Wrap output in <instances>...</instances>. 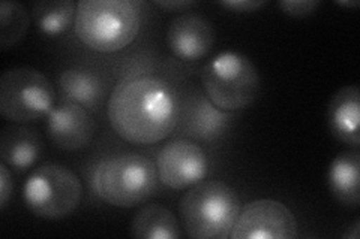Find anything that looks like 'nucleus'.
<instances>
[{"mask_svg":"<svg viewBox=\"0 0 360 239\" xmlns=\"http://www.w3.org/2000/svg\"><path fill=\"white\" fill-rule=\"evenodd\" d=\"M107 116L112 130L123 141L152 145L176 130L180 99L167 79L153 74L135 75L112 88Z\"/></svg>","mask_w":360,"mask_h":239,"instance_id":"obj_1","label":"nucleus"},{"mask_svg":"<svg viewBox=\"0 0 360 239\" xmlns=\"http://www.w3.org/2000/svg\"><path fill=\"white\" fill-rule=\"evenodd\" d=\"M141 11L131 0H80L75 35L89 50L111 54L127 48L139 36Z\"/></svg>","mask_w":360,"mask_h":239,"instance_id":"obj_2","label":"nucleus"},{"mask_svg":"<svg viewBox=\"0 0 360 239\" xmlns=\"http://www.w3.org/2000/svg\"><path fill=\"white\" fill-rule=\"evenodd\" d=\"M240 198L224 181H201L180 200L179 211L189 238L227 239L239 217Z\"/></svg>","mask_w":360,"mask_h":239,"instance_id":"obj_3","label":"nucleus"},{"mask_svg":"<svg viewBox=\"0 0 360 239\" xmlns=\"http://www.w3.org/2000/svg\"><path fill=\"white\" fill-rule=\"evenodd\" d=\"M156 163L139 153L117 154L99 162L92 177L96 196L116 208H132L148 200L158 184Z\"/></svg>","mask_w":360,"mask_h":239,"instance_id":"obj_4","label":"nucleus"},{"mask_svg":"<svg viewBox=\"0 0 360 239\" xmlns=\"http://www.w3.org/2000/svg\"><path fill=\"white\" fill-rule=\"evenodd\" d=\"M201 81L213 105L238 112L252 105L260 93V75L246 55L224 51L202 67Z\"/></svg>","mask_w":360,"mask_h":239,"instance_id":"obj_5","label":"nucleus"},{"mask_svg":"<svg viewBox=\"0 0 360 239\" xmlns=\"http://www.w3.org/2000/svg\"><path fill=\"white\" fill-rule=\"evenodd\" d=\"M83 198L80 178L70 168L49 163L37 168L22 187L27 210L44 220H63L78 208Z\"/></svg>","mask_w":360,"mask_h":239,"instance_id":"obj_6","label":"nucleus"},{"mask_svg":"<svg viewBox=\"0 0 360 239\" xmlns=\"http://www.w3.org/2000/svg\"><path fill=\"white\" fill-rule=\"evenodd\" d=\"M54 102L50 79L33 67H11L0 78V114L11 123L25 124L49 116Z\"/></svg>","mask_w":360,"mask_h":239,"instance_id":"obj_7","label":"nucleus"},{"mask_svg":"<svg viewBox=\"0 0 360 239\" xmlns=\"http://www.w3.org/2000/svg\"><path fill=\"white\" fill-rule=\"evenodd\" d=\"M297 220L285 203L255 199L242 207L230 233L231 239H295Z\"/></svg>","mask_w":360,"mask_h":239,"instance_id":"obj_8","label":"nucleus"},{"mask_svg":"<svg viewBox=\"0 0 360 239\" xmlns=\"http://www.w3.org/2000/svg\"><path fill=\"white\" fill-rule=\"evenodd\" d=\"M160 183L172 190H185L205 181L209 161L201 145L186 138L168 141L156 157Z\"/></svg>","mask_w":360,"mask_h":239,"instance_id":"obj_9","label":"nucleus"},{"mask_svg":"<svg viewBox=\"0 0 360 239\" xmlns=\"http://www.w3.org/2000/svg\"><path fill=\"white\" fill-rule=\"evenodd\" d=\"M233 112L222 111L209 100L206 95L191 93L180 100L177 128L180 138L195 142H213L229 130Z\"/></svg>","mask_w":360,"mask_h":239,"instance_id":"obj_10","label":"nucleus"},{"mask_svg":"<svg viewBox=\"0 0 360 239\" xmlns=\"http://www.w3.org/2000/svg\"><path fill=\"white\" fill-rule=\"evenodd\" d=\"M95 120L89 109L63 102L47 116V133L51 142L63 151H80L92 142Z\"/></svg>","mask_w":360,"mask_h":239,"instance_id":"obj_11","label":"nucleus"},{"mask_svg":"<svg viewBox=\"0 0 360 239\" xmlns=\"http://www.w3.org/2000/svg\"><path fill=\"white\" fill-rule=\"evenodd\" d=\"M165 42L179 60L197 62L205 59L213 48L215 32L207 18L197 14H182L172 20Z\"/></svg>","mask_w":360,"mask_h":239,"instance_id":"obj_12","label":"nucleus"},{"mask_svg":"<svg viewBox=\"0 0 360 239\" xmlns=\"http://www.w3.org/2000/svg\"><path fill=\"white\" fill-rule=\"evenodd\" d=\"M328 118L335 138L357 150L360 146V92L356 86L342 87L333 95Z\"/></svg>","mask_w":360,"mask_h":239,"instance_id":"obj_13","label":"nucleus"},{"mask_svg":"<svg viewBox=\"0 0 360 239\" xmlns=\"http://www.w3.org/2000/svg\"><path fill=\"white\" fill-rule=\"evenodd\" d=\"M44 153L41 135L32 128L17 124L4 129L0 136V157L2 162L17 172H26Z\"/></svg>","mask_w":360,"mask_h":239,"instance_id":"obj_14","label":"nucleus"},{"mask_svg":"<svg viewBox=\"0 0 360 239\" xmlns=\"http://www.w3.org/2000/svg\"><path fill=\"white\" fill-rule=\"evenodd\" d=\"M333 198L344 207L359 208L360 205V154L357 150L336 156L328 174Z\"/></svg>","mask_w":360,"mask_h":239,"instance_id":"obj_15","label":"nucleus"},{"mask_svg":"<svg viewBox=\"0 0 360 239\" xmlns=\"http://www.w3.org/2000/svg\"><path fill=\"white\" fill-rule=\"evenodd\" d=\"M58 87L65 102L96 111L105 96L104 83L96 74L86 69H66L58 78Z\"/></svg>","mask_w":360,"mask_h":239,"instance_id":"obj_16","label":"nucleus"},{"mask_svg":"<svg viewBox=\"0 0 360 239\" xmlns=\"http://www.w3.org/2000/svg\"><path fill=\"white\" fill-rule=\"evenodd\" d=\"M131 233L139 239H177L182 235L173 211L160 203L146 205L135 214Z\"/></svg>","mask_w":360,"mask_h":239,"instance_id":"obj_17","label":"nucleus"},{"mask_svg":"<svg viewBox=\"0 0 360 239\" xmlns=\"http://www.w3.org/2000/svg\"><path fill=\"white\" fill-rule=\"evenodd\" d=\"M77 4L71 0H45L32 8V20L42 35L54 38L63 35L75 25Z\"/></svg>","mask_w":360,"mask_h":239,"instance_id":"obj_18","label":"nucleus"},{"mask_svg":"<svg viewBox=\"0 0 360 239\" xmlns=\"http://www.w3.org/2000/svg\"><path fill=\"white\" fill-rule=\"evenodd\" d=\"M30 26L27 9L18 2L0 4V47L4 51L26 36Z\"/></svg>","mask_w":360,"mask_h":239,"instance_id":"obj_19","label":"nucleus"},{"mask_svg":"<svg viewBox=\"0 0 360 239\" xmlns=\"http://www.w3.org/2000/svg\"><path fill=\"white\" fill-rule=\"evenodd\" d=\"M279 6L283 9V13L290 17L305 18L317 11L320 2L319 0H283Z\"/></svg>","mask_w":360,"mask_h":239,"instance_id":"obj_20","label":"nucleus"},{"mask_svg":"<svg viewBox=\"0 0 360 239\" xmlns=\"http://www.w3.org/2000/svg\"><path fill=\"white\" fill-rule=\"evenodd\" d=\"M14 183L11 177L9 169L5 163L0 165V210H5L9 203L11 196H13Z\"/></svg>","mask_w":360,"mask_h":239,"instance_id":"obj_21","label":"nucleus"},{"mask_svg":"<svg viewBox=\"0 0 360 239\" xmlns=\"http://www.w3.org/2000/svg\"><path fill=\"white\" fill-rule=\"evenodd\" d=\"M219 5L233 11V13H255V11L266 6L267 2L264 0H229V2H221Z\"/></svg>","mask_w":360,"mask_h":239,"instance_id":"obj_22","label":"nucleus"},{"mask_svg":"<svg viewBox=\"0 0 360 239\" xmlns=\"http://www.w3.org/2000/svg\"><path fill=\"white\" fill-rule=\"evenodd\" d=\"M197 2H193V0H177V2H172V0H168V2H155L156 6H160L162 9H168V11H174V9H184L188 6H193Z\"/></svg>","mask_w":360,"mask_h":239,"instance_id":"obj_23","label":"nucleus"},{"mask_svg":"<svg viewBox=\"0 0 360 239\" xmlns=\"http://www.w3.org/2000/svg\"><path fill=\"white\" fill-rule=\"evenodd\" d=\"M359 236H360V220H356L354 221V224L353 226H350L347 229V232L342 235V238L344 239H359Z\"/></svg>","mask_w":360,"mask_h":239,"instance_id":"obj_24","label":"nucleus"},{"mask_svg":"<svg viewBox=\"0 0 360 239\" xmlns=\"http://www.w3.org/2000/svg\"><path fill=\"white\" fill-rule=\"evenodd\" d=\"M336 4L341 5V6H345V8H354V6L360 5L359 2H356V0H354V2H336Z\"/></svg>","mask_w":360,"mask_h":239,"instance_id":"obj_25","label":"nucleus"}]
</instances>
